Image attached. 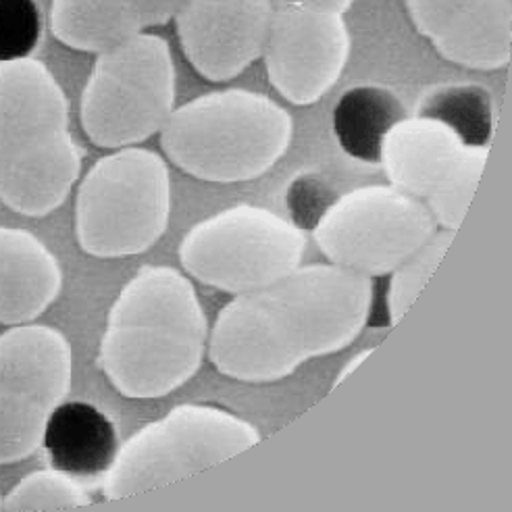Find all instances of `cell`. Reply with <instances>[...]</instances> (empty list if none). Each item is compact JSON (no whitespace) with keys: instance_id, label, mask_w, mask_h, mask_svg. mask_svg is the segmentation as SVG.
<instances>
[{"instance_id":"9c48e42d","label":"cell","mask_w":512,"mask_h":512,"mask_svg":"<svg viewBox=\"0 0 512 512\" xmlns=\"http://www.w3.org/2000/svg\"><path fill=\"white\" fill-rule=\"evenodd\" d=\"M438 221L396 186H367L338 196L313 227L327 259L367 277L388 275L435 234Z\"/></svg>"},{"instance_id":"484cf974","label":"cell","mask_w":512,"mask_h":512,"mask_svg":"<svg viewBox=\"0 0 512 512\" xmlns=\"http://www.w3.org/2000/svg\"><path fill=\"white\" fill-rule=\"evenodd\" d=\"M373 350H375V348H367V350H363L361 354H356V356L352 358V361H348V363H346V367H344V369L340 371V375L336 377V381H334V388H336V386H340V383H342V381H344V379H346V377H348V375H350L358 365H361L367 356H371V354H373Z\"/></svg>"},{"instance_id":"d6986e66","label":"cell","mask_w":512,"mask_h":512,"mask_svg":"<svg viewBox=\"0 0 512 512\" xmlns=\"http://www.w3.org/2000/svg\"><path fill=\"white\" fill-rule=\"evenodd\" d=\"M419 115L442 119L473 146H488L494 134L492 94L475 84L431 90L419 105Z\"/></svg>"},{"instance_id":"6da1fadb","label":"cell","mask_w":512,"mask_h":512,"mask_svg":"<svg viewBox=\"0 0 512 512\" xmlns=\"http://www.w3.org/2000/svg\"><path fill=\"white\" fill-rule=\"evenodd\" d=\"M371 304V277L334 263L298 267L225 306L209 358L232 379L273 383L315 356L352 344L369 321Z\"/></svg>"},{"instance_id":"30bf717a","label":"cell","mask_w":512,"mask_h":512,"mask_svg":"<svg viewBox=\"0 0 512 512\" xmlns=\"http://www.w3.org/2000/svg\"><path fill=\"white\" fill-rule=\"evenodd\" d=\"M490 148L473 146L442 119L404 117L381 146L392 186L415 196L446 229L463 225L488 163Z\"/></svg>"},{"instance_id":"7a4b0ae2","label":"cell","mask_w":512,"mask_h":512,"mask_svg":"<svg viewBox=\"0 0 512 512\" xmlns=\"http://www.w3.org/2000/svg\"><path fill=\"white\" fill-rule=\"evenodd\" d=\"M207 340V315L190 279L148 265L113 302L98 363L125 398L155 400L198 373Z\"/></svg>"},{"instance_id":"9a60e30c","label":"cell","mask_w":512,"mask_h":512,"mask_svg":"<svg viewBox=\"0 0 512 512\" xmlns=\"http://www.w3.org/2000/svg\"><path fill=\"white\" fill-rule=\"evenodd\" d=\"M63 288L57 256L28 229L0 227V323L40 317Z\"/></svg>"},{"instance_id":"277c9868","label":"cell","mask_w":512,"mask_h":512,"mask_svg":"<svg viewBox=\"0 0 512 512\" xmlns=\"http://www.w3.org/2000/svg\"><path fill=\"white\" fill-rule=\"evenodd\" d=\"M292 117L265 94L217 90L171 113L161 130L169 161L211 184H240L267 173L292 142Z\"/></svg>"},{"instance_id":"44dd1931","label":"cell","mask_w":512,"mask_h":512,"mask_svg":"<svg viewBox=\"0 0 512 512\" xmlns=\"http://www.w3.org/2000/svg\"><path fill=\"white\" fill-rule=\"evenodd\" d=\"M452 240H454L452 229L433 234L427 244H423L413 256H408L400 267L392 271L394 277L390 281L388 296H386L388 300L386 317H390L388 319L390 325H396L415 304V300L427 286V281L431 279L435 269L440 267Z\"/></svg>"},{"instance_id":"52a82bcc","label":"cell","mask_w":512,"mask_h":512,"mask_svg":"<svg viewBox=\"0 0 512 512\" xmlns=\"http://www.w3.org/2000/svg\"><path fill=\"white\" fill-rule=\"evenodd\" d=\"M175 105V65L167 40L136 34L96 57L82 92L86 136L100 148L140 144L163 130Z\"/></svg>"},{"instance_id":"4fadbf2b","label":"cell","mask_w":512,"mask_h":512,"mask_svg":"<svg viewBox=\"0 0 512 512\" xmlns=\"http://www.w3.org/2000/svg\"><path fill=\"white\" fill-rule=\"evenodd\" d=\"M273 9L271 0H188L175 17L179 44L202 78L234 80L263 57Z\"/></svg>"},{"instance_id":"5b68a950","label":"cell","mask_w":512,"mask_h":512,"mask_svg":"<svg viewBox=\"0 0 512 512\" xmlns=\"http://www.w3.org/2000/svg\"><path fill=\"white\" fill-rule=\"evenodd\" d=\"M171 213L169 169L146 148H119L98 159L75 198V236L98 259L146 252L165 234Z\"/></svg>"},{"instance_id":"cb8c5ba5","label":"cell","mask_w":512,"mask_h":512,"mask_svg":"<svg viewBox=\"0 0 512 512\" xmlns=\"http://www.w3.org/2000/svg\"><path fill=\"white\" fill-rule=\"evenodd\" d=\"M134 15L138 17L142 30L157 28L177 17L188 0H127Z\"/></svg>"},{"instance_id":"5bb4252c","label":"cell","mask_w":512,"mask_h":512,"mask_svg":"<svg viewBox=\"0 0 512 512\" xmlns=\"http://www.w3.org/2000/svg\"><path fill=\"white\" fill-rule=\"evenodd\" d=\"M438 55L469 69H502L512 55L510 0H404Z\"/></svg>"},{"instance_id":"ffe728a7","label":"cell","mask_w":512,"mask_h":512,"mask_svg":"<svg viewBox=\"0 0 512 512\" xmlns=\"http://www.w3.org/2000/svg\"><path fill=\"white\" fill-rule=\"evenodd\" d=\"M92 504V496L71 473L42 469L25 475L3 498V510H78Z\"/></svg>"},{"instance_id":"7402d4cb","label":"cell","mask_w":512,"mask_h":512,"mask_svg":"<svg viewBox=\"0 0 512 512\" xmlns=\"http://www.w3.org/2000/svg\"><path fill=\"white\" fill-rule=\"evenodd\" d=\"M40 38L32 0H0V61L30 57Z\"/></svg>"},{"instance_id":"ba28073f","label":"cell","mask_w":512,"mask_h":512,"mask_svg":"<svg viewBox=\"0 0 512 512\" xmlns=\"http://www.w3.org/2000/svg\"><path fill=\"white\" fill-rule=\"evenodd\" d=\"M302 229L275 213L238 204L196 223L179 244V261L200 284L246 294L300 267Z\"/></svg>"},{"instance_id":"2e32d148","label":"cell","mask_w":512,"mask_h":512,"mask_svg":"<svg viewBox=\"0 0 512 512\" xmlns=\"http://www.w3.org/2000/svg\"><path fill=\"white\" fill-rule=\"evenodd\" d=\"M50 465L71 475L105 473L119 452L115 423L88 402H61L50 415L44 442Z\"/></svg>"},{"instance_id":"4316f807","label":"cell","mask_w":512,"mask_h":512,"mask_svg":"<svg viewBox=\"0 0 512 512\" xmlns=\"http://www.w3.org/2000/svg\"><path fill=\"white\" fill-rule=\"evenodd\" d=\"M0 508H3V496H0Z\"/></svg>"},{"instance_id":"ac0fdd59","label":"cell","mask_w":512,"mask_h":512,"mask_svg":"<svg viewBox=\"0 0 512 512\" xmlns=\"http://www.w3.org/2000/svg\"><path fill=\"white\" fill-rule=\"evenodd\" d=\"M50 30L65 46L94 55L144 32L127 0H53Z\"/></svg>"},{"instance_id":"8fae6325","label":"cell","mask_w":512,"mask_h":512,"mask_svg":"<svg viewBox=\"0 0 512 512\" xmlns=\"http://www.w3.org/2000/svg\"><path fill=\"white\" fill-rule=\"evenodd\" d=\"M71 346L59 329L15 325L0 334V465L32 456L71 390Z\"/></svg>"},{"instance_id":"d4e9b609","label":"cell","mask_w":512,"mask_h":512,"mask_svg":"<svg viewBox=\"0 0 512 512\" xmlns=\"http://www.w3.org/2000/svg\"><path fill=\"white\" fill-rule=\"evenodd\" d=\"M271 3L273 7H306L344 15L352 7L354 0H271Z\"/></svg>"},{"instance_id":"7c38bea8","label":"cell","mask_w":512,"mask_h":512,"mask_svg":"<svg viewBox=\"0 0 512 512\" xmlns=\"http://www.w3.org/2000/svg\"><path fill=\"white\" fill-rule=\"evenodd\" d=\"M273 88L292 105H313L334 84L350 57L344 15L306 7H275L263 48Z\"/></svg>"},{"instance_id":"603a6c76","label":"cell","mask_w":512,"mask_h":512,"mask_svg":"<svg viewBox=\"0 0 512 512\" xmlns=\"http://www.w3.org/2000/svg\"><path fill=\"white\" fill-rule=\"evenodd\" d=\"M336 200L338 192L319 173L298 175L288 188V207L300 229H313Z\"/></svg>"},{"instance_id":"e0dca14e","label":"cell","mask_w":512,"mask_h":512,"mask_svg":"<svg viewBox=\"0 0 512 512\" xmlns=\"http://www.w3.org/2000/svg\"><path fill=\"white\" fill-rule=\"evenodd\" d=\"M406 117L402 100L383 86H354L334 109V132L348 157L381 163V146L392 127Z\"/></svg>"},{"instance_id":"3957f363","label":"cell","mask_w":512,"mask_h":512,"mask_svg":"<svg viewBox=\"0 0 512 512\" xmlns=\"http://www.w3.org/2000/svg\"><path fill=\"white\" fill-rule=\"evenodd\" d=\"M69 132V100L42 61H0V202L46 217L67 200L82 171Z\"/></svg>"},{"instance_id":"8992f818","label":"cell","mask_w":512,"mask_h":512,"mask_svg":"<svg viewBox=\"0 0 512 512\" xmlns=\"http://www.w3.org/2000/svg\"><path fill=\"white\" fill-rule=\"evenodd\" d=\"M259 442V429L221 406H175L119 448L102 479V494L107 500H123L157 490L207 471Z\"/></svg>"}]
</instances>
